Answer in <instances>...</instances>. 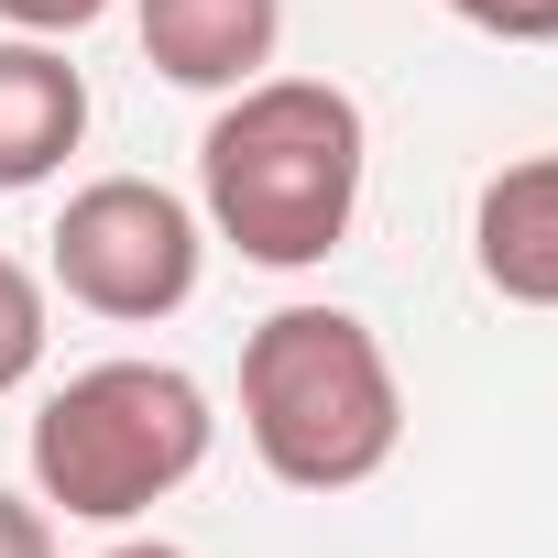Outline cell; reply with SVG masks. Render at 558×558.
<instances>
[{
    "mask_svg": "<svg viewBox=\"0 0 558 558\" xmlns=\"http://www.w3.org/2000/svg\"><path fill=\"white\" fill-rule=\"evenodd\" d=\"M56 286L88 307V318H121V329H154L197 296V274H208V230L175 186L154 175H88L56 219Z\"/></svg>",
    "mask_w": 558,
    "mask_h": 558,
    "instance_id": "cell-4",
    "label": "cell"
},
{
    "mask_svg": "<svg viewBox=\"0 0 558 558\" xmlns=\"http://www.w3.org/2000/svg\"><path fill=\"white\" fill-rule=\"evenodd\" d=\"M362 175H373V121L329 77H252L219 99L197 143V208L263 274L329 263L362 219Z\"/></svg>",
    "mask_w": 558,
    "mask_h": 558,
    "instance_id": "cell-1",
    "label": "cell"
},
{
    "mask_svg": "<svg viewBox=\"0 0 558 558\" xmlns=\"http://www.w3.org/2000/svg\"><path fill=\"white\" fill-rule=\"evenodd\" d=\"M143 66L175 77V88H252L274 66V45H286V0H143Z\"/></svg>",
    "mask_w": 558,
    "mask_h": 558,
    "instance_id": "cell-5",
    "label": "cell"
},
{
    "mask_svg": "<svg viewBox=\"0 0 558 558\" xmlns=\"http://www.w3.org/2000/svg\"><path fill=\"white\" fill-rule=\"evenodd\" d=\"M241 438L286 493H362L405 449V395L351 307H274L241 340Z\"/></svg>",
    "mask_w": 558,
    "mask_h": 558,
    "instance_id": "cell-2",
    "label": "cell"
},
{
    "mask_svg": "<svg viewBox=\"0 0 558 558\" xmlns=\"http://www.w3.org/2000/svg\"><path fill=\"white\" fill-rule=\"evenodd\" d=\"M471 263L504 307H558V154H525L471 197Z\"/></svg>",
    "mask_w": 558,
    "mask_h": 558,
    "instance_id": "cell-7",
    "label": "cell"
},
{
    "mask_svg": "<svg viewBox=\"0 0 558 558\" xmlns=\"http://www.w3.org/2000/svg\"><path fill=\"white\" fill-rule=\"evenodd\" d=\"M438 12H460L493 45H558V0H438Z\"/></svg>",
    "mask_w": 558,
    "mask_h": 558,
    "instance_id": "cell-9",
    "label": "cell"
},
{
    "mask_svg": "<svg viewBox=\"0 0 558 558\" xmlns=\"http://www.w3.org/2000/svg\"><path fill=\"white\" fill-rule=\"evenodd\" d=\"M0 558H56V514H45V493H0Z\"/></svg>",
    "mask_w": 558,
    "mask_h": 558,
    "instance_id": "cell-11",
    "label": "cell"
},
{
    "mask_svg": "<svg viewBox=\"0 0 558 558\" xmlns=\"http://www.w3.org/2000/svg\"><path fill=\"white\" fill-rule=\"evenodd\" d=\"M77 143H88V77L66 66V45L12 34L0 45V197L66 175Z\"/></svg>",
    "mask_w": 558,
    "mask_h": 558,
    "instance_id": "cell-6",
    "label": "cell"
},
{
    "mask_svg": "<svg viewBox=\"0 0 558 558\" xmlns=\"http://www.w3.org/2000/svg\"><path fill=\"white\" fill-rule=\"evenodd\" d=\"M34 362H45V286L0 252V395H23Z\"/></svg>",
    "mask_w": 558,
    "mask_h": 558,
    "instance_id": "cell-8",
    "label": "cell"
},
{
    "mask_svg": "<svg viewBox=\"0 0 558 558\" xmlns=\"http://www.w3.org/2000/svg\"><path fill=\"white\" fill-rule=\"evenodd\" d=\"M110 12V0H0V23L12 34H45V45H66V34H88Z\"/></svg>",
    "mask_w": 558,
    "mask_h": 558,
    "instance_id": "cell-10",
    "label": "cell"
},
{
    "mask_svg": "<svg viewBox=\"0 0 558 558\" xmlns=\"http://www.w3.org/2000/svg\"><path fill=\"white\" fill-rule=\"evenodd\" d=\"M208 438H219V416H208L197 373H175V362H88L34 416V493H45V514L132 525V514H154L165 493H186L208 471Z\"/></svg>",
    "mask_w": 558,
    "mask_h": 558,
    "instance_id": "cell-3",
    "label": "cell"
},
{
    "mask_svg": "<svg viewBox=\"0 0 558 558\" xmlns=\"http://www.w3.org/2000/svg\"><path fill=\"white\" fill-rule=\"evenodd\" d=\"M99 558H186V547H165V536H121V547H99Z\"/></svg>",
    "mask_w": 558,
    "mask_h": 558,
    "instance_id": "cell-12",
    "label": "cell"
}]
</instances>
